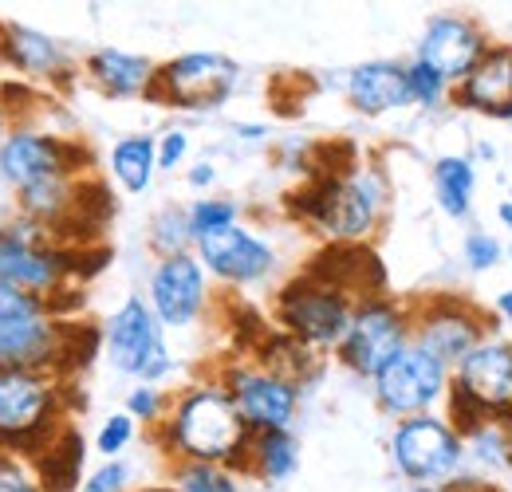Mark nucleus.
<instances>
[{"mask_svg":"<svg viewBox=\"0 0 512 492\" xmlns=\"http://www.w3.org/2000/svg\"><path fill=\"white\" fill-rule=\"evenodd\" d=\"M162 441H166V453H174L178 461L221 465L237 473L245 469L253 430L241 418L229 390L217 382H205L174 398V410L162 422Z\"/></svg>","mask_w":512,"mask_h":492,"instance_id":"1","label":"nucleus"},{"mask_svg":"<svg viewBox=\"0 0 512 492\" xmlns=\"http://www.w3.org/2000/svg\"><path fill=\"white\" fill-rule=\"evenodd\" d=\"M386 185L375 170L316 174L300 193L288 197L292 213L308 221L331 245H363L383 213Z\"/></svg>","mask_w":512,"mask_h":492,"instance_id":"2","label":"nucleus"},{"mask_svg":"<svg viewBox=\"0 0 512 492\" xmlns=\"http://www.w3.org/2000/svg\"><path fill=\"white\" fill-rule=\"evenodd\" d=\"M64 378L44 370L0 374V453L36 461L52 437L64 430Z\"/></svg>","mask_w":512,"mask_h":492,"instance_id":"3","label":"nucleus"},{"mask_svg":"<svg viewBox=\"0 0 512 492\" xmlns=\"http://www.w3.org/2000/svg\"><path fill=\"white\" fill-rule=\"evenodd\" d=\"M83 248H64L52 241V233L28 217L0 221V276L52 300L67 292V280L79 276Z\"/></svg>","mask_w":512,"mask_h":492,"instance_id":"4","label":"nucleus"},{"mask_svg":"<svg viewBox=\"0 0 512 492\" xmlns=\"http://www.w3.org/2000/svg\"><path fill=\"white\" fill-rule=\"evenodd\" d=\"M355 300L343 296L339 288L323 284L316 276H296L288 280L280 292H276V323L284 327V335L300 339L304 347L312 351H327V347H339L347 327H351V315H355Z\"/></svg>","mask_w":512,"mask_h":492,"instance_id":"5","label":"nucleus"},{"mask_svg":"<svg viewBox=\"0 0 512 492\" xmlns=\"http://www.w3.org/2000/svg\"><path fill=\"white\" fill-rule=\"evenodd\" d=\"M91 150L79 138H64L40 126H12L0 142V178L16 193L52 178H83Z\"/></svg>","mask_w":512,"mask_h":492,"instance_id":"6","label":"nucleus"},{"mask_svg":"<svg viewBox=\"0 0 512 492\" xmlns=\"http://www.w3.org/2000/svg\"><path fill=\"white\" fill-rule=\"evenodd\" d=\"M410 339H414L410 311L394 304V300H386V296H375V300H363L355 308L351 327H347L343 343L335 347V355L347 370L375 382V374L410 347Z\"/></svg>","mask_w":512,"mask_h":492,"instance_id":"7","label":"nucleus"},{"mask_svg":"<svg viewBox=\"0 0 512 492\" xmlns=\"http://www.w3.org/2000/svg\"><path fill=\"white\" fill-rule=\"evenodd\" d=\"M103 347H107L111 367L142 378L146 386L162 382V378L170 374V367H174L170 347H166V339H162L158 315H154V308H150L146 300H138V296L123 300V308L107 319V327H103Z\"/></svg>","mask_w":512,"mask_h":492,"instance_id":"8","label":"nucleus"},{"mask_svg":"<svg viewBox=\"0 0 512 492\" xmlns=\"http://www.w3.org/2000/svg\"><path fill=\"white\" fill-rule=\"evenodd\" d=\"M241 79V67L221 52H186L162 63L146 99L178 111H217Z\"/></svg>","mask_w":512,"mask_h":492,"instance_id":"9","label":"nucleus"},{"mask_svg":"<svg viewBox=\"0 0 512 492\" xmlns=\"http://www.w3.org/2000/svg\"><path fill=\"white\" fill-rule=\"evenodd\" d=\"M390 453H394V465L406 481L449 485V477L461 465V437L442 418L418 414V418L398 422V430L390 437Z\"/></svg>","mask_w":512,"mask_h":492,"instance_id":"10","label":"nucleus"},{"mask_svg":"<svg viewBox=\"0 0 512 492\" xmlns=\"http://www.w3.org/2000/svg\"><path fill=\"white\" fill-rule=\"evenodd\" d=\"M446 390H449V367L438 363L430 351L414 347V343L375 374V398H379V406H383L386 414H402V418H418Z\"/></svg>","mask_w":512,"mask_h":492,"instance_id":"11","label":"nucleus"},{"mask_svg":"<svg viewBox=\"0 0 512 492\" xmlns=\"http://www.w3.org/2000/svg\"><path fill=\"white\" fill-rule=\"evenodd\" d=\"M229 398L237 402L241 418L249 422L253 433L264 430H288L292 418H296V406H300V386L272 374L264 367H233L225 370V382Z\"/></svg>","mask_w":512,"mask_h":492,"instance_id":"12","label":"nucleus"},{"mask_svg":"<svg viewBox=\"0 0 512 492\" xmlns=\"http://www.w3.org/2000/svg\"><path fill=\"white\" fill-rule=\"evenodd\" d=\"M410 319H414V339L410 343L430 351L446 367H461L485 343L481 311H473L469 304H457V300H434L422 315H410Z\"/></svg>","mask_w":512,"mask_h":492,"instance_id":"13","label":"nucleus"},{"mask_svg":"<svg viewBox=\"0 0 512 492\" xmlns=\"http://www.w3.org/2000/svg\"><path fill=\"white\" fill-rule=\"evenodd\" d=\"M67 319L32 315V319H0V374L4 370H44L60 378L67 343Z\"/></svg>","mask_w":512,"mask_h":492,"instance_id":"14","label":"nucleus"},{"mask_svg":"<svg viewBox=\"0 0 512 492\" xmlns=\"http://www.w3.org/2000/svg\"><path fill=\"white\" fill-rule=\"evenodd\" d=\"M205 300H209V284H205V268L197 252L158 260L150 276V308L162 327H190L205 311Z\"/></svg>","mask_w":512,"mask_h":492,"instance_id":"15","label":"nucleus"},{"mask_svg":"<svg viewBox=\"0 0 512 492\" xmlns=\"http://www.w3.org/2000/svg\"><path fill=\"white\" fill-rule=\"evenodd\" d=\"M485 56L489 40L469 16H434L418 44V60L438 67L449 83H465Z\"/></svg>","mask_w":512,"mask_h":492,"instance_id":"16","label":"nucleus"},{"mask_svg":"<svg viewBox=\"0 0 512 492\" xmlns=\"http://www.w3.org/2000/svg\"><path fill=\"white\" fill-rule=\"evenodd\" d=\"M193 248H197L201 268L213 272V276L225 280V284H256V280H264V276L276 268L272 245H264L260 237H253V233L241 229V225L221 229V233H213V237H201Z\"/></svg>","mask_w":512,"mask_h":492,"instance_id":"17","label":"nucleus"},{"mask_svg":"<svg viewBox=\"0 0 512 492\" xmlns=\"http://www.w3.org/2000/svg\"><path fill=\"white\" fill-rule=\"evenodd\" d=\"M465 398H473L481 410L501 414V422L512 418V343L485 339L449 382Z\"/></svg>","mask_w":512,"mask_h":492,"instance_id":"18","label":"nucleus"},{"mask_svg":"<svg viewBox=\"0 0 512 492\" xmlns=\"http://www.w3.org/2000/svg\"><path fill=\"white\" fill-rule=\"evenodd\" d=\"M0 63L20 71L32 83H67L71 60L48 32H36L28 24H8L0 20Z\"/></svg>","mask_w":512,"mask_h":492,"instance_id":"19","label":"nucleus"},{"mask_svg":"<svg viewBox=\"0 0 512 492\" xmlns=\"http://www.w3.org/2000/svg\"><path fill=\"white\" fill-rule=\"evenodd\" d=\"M347 99L355 111L363 115H383V111H398V107H410L414 95H410V75L402 63L390 60H371L359 63L351 75H347Z\"/></svg>","mask_w":512,"mask_h":492,"instance_id":"20","label":"nucleus"},{"mask_svg":"<svg viewBox=\"0 0 512 492\" xmlns=\"http://www.w3.org/2000/svg\"><path fill=\"white\" fill-rule=\"evenodd\" d=\"M457 103L493 119H512V48H493L477 71L457 83Z\"/></svg>","mask_w":512,"mask_h":492,"instance_id":"21","label":"nucleus"},{"mask_svg":"<svg viewBox=\"0 0 512 492\" xmlns=\"http://www.w3.org/2000/svg\"><path fill=\"white\" fill-rule=\"evenodd\" d=\"M87 79L111 95V99H138V95H150L154 79H158V63L146 60V56H130L119 48H99L91 52L83 63Z\"/></svg>","mask_w":512,"mask_h":492,"instance_id":"22","label":"nucleus"},{"mask_svg":"<svg viewBox=\"0 0 512 492\" xmlns=\"http://www.w3.org/2000/svg\"><path fill=\"white\" fill-rule=\"evenodd\" d=\"M83 453H87V445H83L79 430H71L64 422V430L52 437V445L28 465L36 469L40 485L48 492H75V485H83L79 481L83 477Z\"/></svg>","mask_w":512,"mask_h":492,"instance_id":"23","label":"nucleus"},{"mask_svg":"<svg viewBox=\"0 0 512 492\" xmlns=\"http://www.w3.org/2000/svg\"><path fill=\"white\" fill-rule=\"evenodd\" d=\"M300 469V445L288 430H264L253 433L249 441V457L241 473H253L260 481H288Z\"/></svg>","mask_w":512,"mask_h":492,"instance_id":"24","label":"nucleus"},{"mask_svg":"<svg viewBox=\"0 0 512 492\" xmlns=\"http://www.w3.org/2000/svg\"><path fill=\"white\" fill-rule=\"evenodd\" d=\"M158 170V142L146 134H130L123 142H115L111 150V174L127 193H146Z\"/></svg>","mask_w":512,"mask_h":492,"instance_id":"25","label":"nucleus"},{"mask_svg":"<svg viewBox=\"0 0 512 492\" xmlns=\"http://www.w3.org/2000/svg\"><path fill=\"white\" fill-rule=\"evenodd\" d=\"M434 193L442 201L449 217H465L469 213V197H473V162L469 158H438L434 162Z\"/></svg>","mask_w":512,"mask_h":492,"instance_id":"26","label":"nucleus"},{"mask_svg":"<svg viewBox=\"0 0 512 492\" xmlns=\"http://www.w3.org/2000/svg\"><path fill=\"white\" fill-rule=\"evenodd\" d=\"M186 213H190V233H193V245H197L201 237H213L221 229H233L237 217H241V205L229 201V197H197Z\"/></svg>","mask_w":512,"mask_h":492,"instance_id":"27","label":"nucleus"},{"mask_svg":"<svg viewBox=\"0 0 512 492\" xmlns=\"http://www.w3.org/2000/svg\"><path fill=\"white\" fill-rule=\"evenodd\" d=\"M193 233H190V213L186 209H162L150 225V248L166 260V256H182L190 252Z\"/></svg>","mask_w":512,"mask_h":492,"instance_id":"28","label":"nucleus"},{"mask_svg":"<svg viewBox=\"0 0 512 492\" xmlns=\"http://www.w3.org/2000/svg\"><path fill=\"white\" fill-rule=\"evenodd\" d=\"M174 492H241V485H237V473L233 469L178 461V469H174Z\"/></svg>","mask_w":512,"mask_h":492,"instance_id":"29","label":"nucleus"},{"mask_svg":"<svg viewBox=\"0 0 512 492\" xmlns=\"http://www.w3.org/2000/svg\"><path fill=\"white\" fill-rule=\"evenodd\" d=\"M32 315H52L48 300L0 276V319H32Z\"/></svg>","mask_w":512,"mask_h":492,"instance_id":"30","label":"nucleus"},{"mask_svg":"<svg viewBox=\"0 0 512 492\" xmlns=\"http://www.w3.org/2000/svg\"><path fill=\"white\" fill-rule=\"evenodd\" d=\"M406 75H410V95H414V103H426V107H434V103H442V95H446L449 79L438 71V67H430V63L414 60L406 67Z\"/></svg>","mask_w":512,"mask_h":492,"instance_id":"31","label":"nucleus"},{"mask_svg":"<svg viewBox=\"0 0 512 492\" xmlns=\"http://www.w3.org/2000/svg\"><path fill=\"white\" fill-rule=\"evenodd\" d=\"M127 414L146 422V426H162L166 422V394L158 386H146V382L134 386L127 394Z\"/></svg>","mask_w":512,"mask_h":492,"instance_id":"32","label":"nucleus"},{"mask_svg":"<svg viewBox=\"0 0 512 492\" xmlns=\"http://www.w3.org/2000/svg\"><path fill=\"white\" fill-rule=\"evenodd\" d=\"M130 441H134V418L123 410V414H111V418L103 422V430H99V437H95V449H99L107 461H115Z\"/></svg>","mask_w":512,"mask_h":492,"instance_id":"33","label":"nucleus"},{"mask_svg":"<svg viewBox=\"0 0 512 492\" xmlns=\"http://www.w3.org/2000/svg\"><path fill=\"white\" fill-rule=\"evenodd\" d=\"M0 492H48V489L40 485V477H36V469L28 461L0 453Z\"/></svg>","mask_w":512,"mask_h":492,"instance_id":"34","label":"nucleus"},{"mask_svg":"<svg viewBox=\"0 0 512 492\" xmlns=\"http://www.w3.org/2000/svg\"><path fill=\"white\" fill-rule=\"evenodd\" d=\"M127 481H130V469L123 461H107V465H99L83 485L79 492H127Z\"/></svg>","mask_w":512,"mask_h":492,"instance_id":"35","label":"nucleus"},{"mask_svg":"<svg viewBox=\"0 0 512 492\" xmlns=\"http://www.w3.org/2000/svg\"><path fill=\"white\" fill-rule=\"evenodd\" d=\"M465 260H469L473 272H485V268H493L501 260V245L489 233H469L465 237Z\"/></svg>","mask_w":512,"mask_h":492,"instance_id":"36","label":"nucleus"},{"mask_svg":"<svg viewBox=\"0 0 512 492\" xmlns=\"http://www.w3.org/2000/svg\"><path fill=\"white\" fill-rule=\"evenodd\" d=\"M186 150H190L186 130H166L158 138V170H178L182 158H186Z\"/></svg>","mask_w":512,"mask_h":492,"instance_id":"37","label":"nucleus"},{"mask_svg":"<svg viewBox=\"0 0 512 492\" xmlns=\"http://www.w3.org/2000/svg\"><path fill=\"white\" fill-rule=\"evenodd\" d=\"M213 178H217V170H213L209 162H201V166L190 170V185H197V189H201V185H213Z\"/></svg>","mask_w":512,"mask_h":492,"instance_id":"38","label":"nucleus"},{"mask_svg":"<svg viewBox=\"0 0 512 492\" xmlns=\"http://www.w3.org/2000/svg\"><path fill=\"white\" fill-rule=\"evenodd\" d=\"M497 311L512 323V292H501V296H497Z\"/></svg>","mask_w":512,"mask_h":492,"instance_id":"39","label":"nucleus"},{"mask_svg":"<svg viewBox=\"0 0 512 492\" xmlns=\"http://www.w3.org/2000/svg\"><path fill=\"white\" fill-rule=\"evenodd\" d=\"M410 492H461V489H457V485L449 481V485H414Z\"/></svg>","mask_w":512,"mask_h":492,"instance_id":"40","label":"nucleus"},{"mask_svg":"<svg viewBox=\"0 0 512 492\" xmlns=\"http://www.w3.org/2000/svg\"><path fill=\"white\" fill-rule=\"evenodd\" d=\"M8 130H12V126H8V111H4V103H0V142H4Z\"/></svg>","mask_w":512,"mask_h":492,"instance_id":"41","label":"nucleus"},{"mask_svg":"<svg viewBox=\"0 0 512 492\" xmlns=\"http://www.w3.org/2000/svg\"><path fill=\"white\" fill-rule=\"evenodd\" d=\"M501 221H505V225H512V201H505V205H501Z\"/></svg>","mask_w":512,"mask_h":492,"instance_id":"42","label":"nucleus"},{"mask_svg":"<svg viewBox=\"0 0 512 492\" xmlns=\"http://www.w3.org/2000/svg\"><path fill=\"white\" fill-rule=\"evenodd\" d=\"M146 492H174V485H162V489H146Z\"/></svg>","mask_w":512,"mask_h":492,"instance_id":"43","label":"nucleus"},{"mask_svg":"<svg viewBox=\"0 0 512 492\" xmlns=\"http://www.w3.org/2000/svg\"><path fill=\"white\" fill-rule=\"evenodd\" d=\"M509 252H512V245H509Z\"/></svg>","mask_w":512,"mask_h":492,"instance_id":"44","label":"nucleus"}]
</instances>
